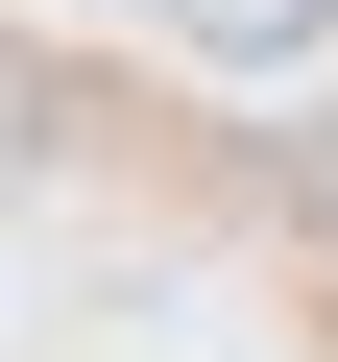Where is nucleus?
I'll return each instance as SVG.
<instances>
[{
    "label": "nucleus",
    "mask_w": 338,
    "mask_h": 362,
    "mask_svg": "<svg viewBox=\"0 0 338 362\" xmlns=\"http://www.w3.org/2000/svg\"><path fill=\"white\" fill-rule=\"evenodd\" d=\"M314 25H338V0H169V49H218V73H290Z\"/></svg>",
    "instance_id": "f257e3e1"
}]
</instances>
